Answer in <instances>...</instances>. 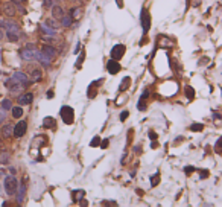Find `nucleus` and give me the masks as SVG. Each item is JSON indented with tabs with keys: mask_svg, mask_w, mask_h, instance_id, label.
I'll list each match as a JSON object with an SVG mask.
<instances>
[{
	"mask_svg": "<svg viewBox=\"0 0 222 207\" xmlns=\"http://www.w3.org/2000/svg\"><path fill=\"white\" fill-rule=\"evenodd\" d=\"M18 189V181L14 175H6L5 177V181H3V190L8 197H14L15 192Z\"/></svg>",
	"mask_w": 222,
	"mask_h": 207,
	"instance_id": "1",
	"label": "nucleus"
},
{
	"mask_svg": "<svg viewBox=\"0 0 222 207\" xmlns=\"http://www.w3.org/2000/svg\"><path fill=\"white\" fill-rule=\"evenodd\" d=\"M35 52H37L35 44L28 43V44L20 50V58H21L23 61H26V63H32V61L35 59Z\"/></svg>",
	"mask_w": 222,
	"mask_h": 207,
	"instance_id": "2",
	"label": "nucleus"
},
{
	"mask_svg": "<svg viewBox=\"0 0 222 207\" xmlns=\"http://www.w3.org/2000/svg\"><path fill=\"white\" fill-rule=\"evenodd\" d=\"M59 114H61V119H62V122H64V124L72 125L73 122H75V111H73V108H72V107H69V105L61 107Z\"/></svg>",
	"mask_w": 222,
	"mask_h": 207,
	"instance_id": "3",
	"label": "nucleus"
},
{
	"mask_svg": "<svg viewBox=\"0 0 222 207\" xmlns=\"http://www.w3.org/2000/svg\"><path fill=\"white\" fill-rule=\"evenodd\" d=\"M2 12H3L8 18L15 17V14H17L15 3H12V2H3V3H2Z\"/></svg>",
	"mask_w": 222,
	"mask_h": 207,
	"instance_id": "4",
	"label": "nucleus"
},
{
	"mask_svg": "<svg viewBox=\"0 0 222 207\" xmlns=\"http://www.w3.org/2000/svg\"><path fill=\"white\" fill-rule=\"evenodd\" d=\"M140 21H141V28H143V34L146 35L151 29V14L143 8L141 9V17H140Z\"/></svg>",
	"mask_w": 222,
	"mask_h": 207,
	"instance_id": "5",
	"label": "nucleus"
},
{
	"mask_svg": "<svg viewBox=\"0 0 222 207\" xmlns=\"http://www.w3.org/2000/svg\"><path fill=\"white\" fill-rule=\"evenodd\" d=\"M29 79H31V82H40L41 79H43V72H41V69H38L37 66H31L29 67Z\"/></svg>",
	"mask_w": 222,
	"mask_h": 207,
	"instance_id": "6",
	"label": "nucleus"
},
{
	"mask_svg": "<svg viewBox=\"0 0 222 207\" xmlns=\"http://www.w3.org/2000/svg\"><path fill=\"white\" fill-rule=\"evenodd\" d=\"M28 131V122L26 121H20L17 125H14V137L21 139Z\"/></svg>",
	"mask_w": 222,
	"mask_h": 207,
	"instance_id": "7",
	"label": "nucleus"
},
{
	"mask_svg": "<svg viewBox=\"0 0 222 207\" xmlns=\"http://www.w3.org/2000/svg\"><path fill=\"white\" fill-rule=\"evenodd\" d=\"M35 59H37L43 67H50V66H52V61H53L52 58H49V56L46 55L44 52H41V50H38V49H37V52H35Z\"/></svg>",
	"mask_w": 222,
	"mask_h": 207,
	"instance_id": "8",
	"label": "nucleus"
},
{
	"mask_svg": "<svg viewBox=\"0 0 222 207\" xmlns=\"http://www.w3.org/2000/svg\"><path fill=\"white\" fill-rule=\"evenodd\" d=\"M12 79H14L15 82L23 84L24 87H28V85L31 84V79H29V76H28L24 72H14V73H12Z\"/></svg>",
	"mask_w": 222,
	"mask_h": 207,
	"instance_id": "9",
	"label": "nucleus"
},
{
	"mask_svg": "<svg viewBox=\"0 0 222 207\" xmlns=\"http://www.w3.org/2000/svg\"><path fill=\"white\" fill-rule=\"evenodd\" d=\"M3 28L8 31V32H15V34H20V25L17 21H14L12 18H8L3 21Z\"/></svg>",
	"mask_w": 222,
	"mask_h": 207,
	"instance_id": "10",
	"label": "nucleus"
},
{
	"mask_svg": "<svg viewBox=\"0 0 222 207\" xmlns=\"http://www.w3.org/2000/svg\"><path fill=\"white\" fill-rule=\"evenodd\" d=\"M15 197H17V204H23L24 197H26V181H21L18 184V189L15 192Z\"/></svg>",
	"mask_w": 222,
	"mask_h": 207,
	"instance_id": "11",
	"label": "nucleus"
},
{
	"mask_svg": "<svg viewBox=\"0 0 222 207\" xmlns=\"http://www.w3.org/2000/svg\"><path fill=\"white\" fill-rule=\"evenodd\" d=\"M125 50H126V49H125V46H123V44H116V46L111 49V58L119 61V59L123 56Z\"/></svg>",
	"mask_w": 222,
	"mask_h": 207,
	"instance_id": "12",
	"label": "nucleus"
},
{
	"mask_svg": "<svg viewBox=\"0 0 222 207\" xmlns=\"http://www.w3.org/2000/svg\"><path fill=\"white\" fill-rule=\"evenodd\" d=\"M120 69H122V66L119 64V61L117 59H110L108 63H107V70H108V73H111V75H116V73H119L120 72Z\"/></svg>",
	"mask_w": 222,
	"mask_h": 207,
	"instance_id": "13",
	"label": "nucleus"
},
{
	"mask_svg": "<svg viewBox=\"0 0 222 207\" xmlns=\"http://www.w3.org/2000/svg\"><path fill=\"white\" fill-rule=\"evenodd\" d=\"M32 101H34V93H23V94H20L18 98H17V102H18V105H31L32 104Z\"/></svg>",
	"mask_w": 222,
	"mask_h": 207,
	"instance_id": "14",
	"label": "nucleus"
},
{
	"mask_svg": "<svg viewBox=\"0 0 222 207\" xmlns=\"http://www.w3.org/2000/svg\"><path fill=\"white\" fill-rule=\"evenodd\" d=\"M0 134H2V137H3L5 140L11 139V137L14 136V125L5 124L3 126H2V129H0Z\"/></svg>",
	"mask_w": 222,
	"mask_h": 207,
	"instance_id": "15",
	"label": "nucleus"
},
{
	"mask_svg": "<svg viewBox=\"0 0 222 207\" xmlns=\"http://www.w3.org/2000/svg\"><path fill=\"white\" fill-rule=\"evenodd\" d=\"M41 52H44L46 55H47L49 58H52V59H55L56 55H58V50H56L52 44H44V46L41 47Z\"/></svg>",
	"mask_w": 222,
	"mask_h": 207,
	"instance_id": "16",
	"label": "nucleus"
},
{
	"mask_svg": "<svg viewBox=\"0 0 222 207\" xmlns=\"http://www.w3.org/2000/svg\"><path fill=\"white\" fill-rule=\"evenodd\" d=\"M149 98V91L148 90H145L143 91V94L140 96V99H138V104H137V110H140V111H145L146 110V99Z\"/></svg>",
	"mask_w": 222,
	"mask_h": 207,
	"instance_id": "17",
	"label": "nucleus"
},
{
	"mask_svg": "<svg viewBox=\"0 0 222 207\" xmlns=\"http://www.w3.org/2000/svg\"><path fill=\"white\" fill-rule=\"evenodd\" d=\"M102 82H103V78H100V79H97V81H94V82L90 84L87 96H88V98H94V96H96V93H97V90H96V88H97V87H99Z\"/></svg>",
	"mask_w": 222,
	"mask_h": 207,
	"instance_id": "18",
	"label": "nucleus"
},
{
	"mask_svg": "<svg viewBox=\"0 0 222 207\" xmlns=\"http://www.w3.org/2000/svg\"><path fill=\"white\" fill-rule=\"evenodd\" d=\"M40 31H41L43 35H49V37H55V35H56V29L47 26L46 23H41V25H40Z\"/></svg>",
	"mask_w": 222,
	"mask_h": 207,
	"instance_id": "19",
	"label": "nucleus"
},
{
	"mask_svg": "<svg viewBox=\"0 0 222 207\" xmlns=\"http://www.w3.org/2000/svg\"><path fill=\"white\" fill-rule=\"evenodd\" d=\"M59 23H61L62 28H72V26H73V18H72L70 14H64V15L59 18Z\"/></svg>",
	"mask_w": 222,
	"mask_h": 207,
	"instance_id": "20",
	"label": "nucleus"
},
{
	"mask_svg": "<svg viewBox=\"0 0 222 207\" xmlns=\"http://www.w3.org/2000/svg\"><path fill=\"white\" fill-rule=\"evenodd\" d=\"M64 14H66V12H64L62 6H59V5H53V6H52V17H53V18L59 20Z\"/></svg>",
	"mask_w": 222,
	"mask_h": 207,
	"instance_id": "21",
	"label": "nucleus"
},
{
	"mask_svg": "<svg viewBox=\"0 0 222 207\" xmlns=\"http://www.w3.org/2000/svg\"><path fill=\"white\" fill-rule=\"evenodd\" d=\"M23 114H24V111H23L21 105H17V107H12V108H11V116H12L14 119H20Z\"/></svg>",
	"mask_w": 222,
	"mask_h": 207,
	"instance_id": "22",
	"label": "nucleus"
},
{
	"mask_svg": "<svg viewBox=\"0 0 222 207\" xmlns=\"http://www.w3.org/2000/svg\"><path fill=\"white\" fill-rule=\"evenodd\" d=\"M158 44H160V47H174L175 46V43L172 41V40H169L167 37H158Z\"/></svg>",
	"mask_w": 222,
	"mask_h": 207,
	"instance_id": "23",
	"label": "nucleus"
},
{
	"mask_svg": "<svg viewBox=\"0 0 222 207\" xmlns=\"http://www.w3.org/2000/svg\"><path fill=\"white\" fill-rule=\"evenodd\" d=\"M43 126L47 128V129H52V128H55L56 126V121L53 119V117H50V116H47L43 119Z\"/></svg>",
	"mask_w": 222,
	"mask_h": 207,
	"instance_id": "24",
	"label": "nucleus"
},
{
	"mask_svg": "<svg viewBox=\"0 0 222 207\" xmlns=\"http://www.w3.org/2000/svg\"><path fill=\"white\" fill-rule=\"evenodd\" d=\"M70 15H72L73 20H79L81 15H82V8H78V6L72 8V9H70Z\"/></svg>",
	"mask_w": 222,
	"mask_h": 207,
	"instance_id": "25",
	"label": "nucleus"
},
{
	"mask_svg": "<svg viewBox=\"0 0 222 207\" xmlns=\"http://www.w3.org/2000/svg\"><path fill=\"white\" fill-rule=\"evenodd\" d=\"M5 37L9 43H18V40H20V34H15V32H8L6 31Z\"/></svg>",
	"mask_w": 222,
	"mask_h": 207,
	"instance_id": "26",
	"label": "nucleus"
},
{
	"mask_svg": "<svg viewBox=\"0 0 222 207\" xmlns=\"http://www.w3.org/2000/svg\"><path fill=\"white\" fill-rule=\"evenodd\" d=\"M130 84H131V78H130V76L123 78V79H122V82H120V85H119V91H120V93H123L125 90H128Z\"/></svg>",
	"mask_w": 222,
	"mask_h": 207,
	"instance_id": "27",
	"label": "nucleus"
},
{
	"mask_svg": "<svg viewBox=\"0 0 222 207\" xmlns=\"http://www.w3.org/2000/svg\"><path fill=\"white\" fill-rule=\"evenodd\" d=\"M44 23L47 25V26L53 28V29H59V28H61V23H59V21L56 20V18H53V17H52V18H47Z\"/></svg>",
	"mask_w": 222,
	"mask_h": 207,
	"instance_id": "28",
	"label": "nucleus"
},
{
	"mask_svg": "<svg viewBox=\"0 0 222 207\" xmlns=\"http://www.w3.org/2000/svg\"><path fill=\"white\" fill-rule=\"evenodd\" d=\"M0 107H2V108H5L6 111H11V108H12V102H11V99L5 98V99L0 102Z\"/></svg>",
	"mask_w": 222,
	"mask_h": 207,
	"instance_id": "29",
	"label": "nucleus"
},
{
	"mask_svg": "<svg viewBox=\"0 0 222 207\" xmlns=\"http://www.w3.org/2000/svg\"><path fill=\"white\" fill-rule=\"evenodd\" d=\"M184 90H186L184 93H186L187 99H189V101H193V99H195V90H193V88H192L190 85H187V87H186Z\"/></svg>",
	"mask_w": 222,
	"mask_h": 207,
	"instance_id": "30",
	"label": "nucleus"
},
{
	"mask_svg": "<svg viewBox=\"0 0 222 207\" xmlns=\"http://www.w3.org/2000/svg\"><path fill=\"white\" fill-rule=\"evenodd\" d=\"M0 163H3V165H8L9 163V152L8 151H3L0 154Z\"/></svg>",
	"mask_w": 222,
	"mask_h": 207,
	"instance_id": "31",
	"label": "nucleus"
},
{
	"mask_svg": "<svg viewBox=\"0 0 222 207\" xmlns=\"http://www.w3.org/2000/svg\"><path fill=\"white\" fill-rule=\"evenodd\" d=\"M158 184H160V174H154V175L151 177V186L155 187V186H158Z\"/></svg>",
	"mask_w": 222,
	"mask_h": 207,
	"instance_id": "32",
	"label": "nucleus"
},
{
	"mask_svg": "<svg viewBox=\"0 0 222 207\" xmlns=\"http://www.w3.org/2000/svg\"><path fill=\"white\" fill-rule=\"evenodd\" d=\"M84 195H85V192L84 190H73V201H79V200H82L84 198Z\"/></svg>",
	"mask_w": 222,
	"mask_h": 207,
	"instance_id": "33",
	"label": "nucleus"
},
{
	"mask_svg": "<svg viewBox=\"0 0 222 207\" xmlns=\"http://www.w3.org/2000/svg\"><path fill=\"white\" fill-rule=\"evenodd\" d=\"M84 59H85V52H81L79 53V58H78V61H76V69H81L82 67V63H84Z\"/></svg>",
	"mask_w": 222,
	"mask_h": 207,
	"instance_id": "34",
	"label": "nucleus"
},
{
	"mask_svg": "<svg viewBox=\"0 0 222 207\" xmlns=\"http://www.w3.org/2000/svg\"><path fill=\"white\" fill-rule=\"evenodd\" d=\"M189 129L193 131V132H198V131H202V129H204V125L202 124H192Z\"/></svg>",
	"mask_w": 222,
	"mask_h": 207,
	"instance_id": "35",
	"label": "nucleus"
},
{
	"mask_svg": "<svg viewBox=\"0 0 222 207\" xmlns=\"http://www.w3.org/2000/svg\"><path fill=\"white\" fill-rule=\"evenodd\" d=\"M215 152H216V154H222V137L218 139V142H216V145H215Z\"/></svg>",
	"mask_w": 222,
	"mask_h": 207,
	"instance_id": "36",
	"label": "nucleus"
},
{
	"mask_svg": "<svg viewBox=\"0 0 222 207\" xmlns=\"http://www.w3.org/2000/svg\"><path fill=\"white\" fill-rule=\"evenodd\" d=\"M99 145H100V137H99V136H96V137L90 142V146H93V148H94V146H99Z\"/></svg>",
	"mask_w": 222,
	"mask_h": 207,
	"instance_id": "37",
	"label": "nucleus"
},
{
	"mask_svg": "<svg viewBox=\"0 0 222 207\" xmlns=\"http://www.w3.org/2000/svg\"><path fill=\"white\" fill-rule=\"evenodd\" d=\"M6 116H8V114H6V110L0 107V124H3V122L6 121Z\"/></svg>",
	"mask_w": 222,
	"mask_h": 207,
	"instance_id": "38",
	"label": "nucleus"
},
{
	"mask_svg": "<svg viewBox=\"0 0 222 207\" xmlns=\"http://www.w3.org/2000/svg\"><path fill=\"white\" fill-rule=\"evenodd\" d=\"M128 116H130V111H128V110H123V111L120 113V122H125V121L128 119Z\"/></svg>",
	"mask_w": 222,
	"mask_h": 207,
	"instance_id": "39",
	"label": "nucleus"
},
{
	"mask_svg": "<svg viewBox=\"0 0 222 207\" xmlns=\"http://www.w3.org/2000/svg\"><path fill=\"white\" fill-rule=\"evenodd\" d=\"M213 119H215V124L216 125L222 124V116H219V113H213Z\"/></svg>",
	"mask_w": 222,
	"mask_h": 207,
	"instance_id": "40",
	"label": "nucleus"
},
{
	"mask_svg": "<svg viewBox=\"0 0 222 207\" xmlns=\"http://www.w3.org/2000/svg\"><path fill=\"white\" fill-rule=\"evenodd\" d=\"M43 6H44L46 9H52V6H53V0H43Z\"/></svg>",
	"mask_w": 222,
	"mask_h": 207,
	"instance_id": "41",
	"label": "nucleus"
},
{
	"mask_svg": "<svg viewBox=\"0 0 222 207\" xmlns=\"http://www.w3.org/2000/svg\"><path fill=\"white\" fill-rule=\"evenodd\" d=\"M108 145H110V140H108V139H105L103 142H100V145H99V146H100L102 149H105V148H108Z\"/></svg>",
	"mask_w": 222,
	"mask_h": 207,
	"instance_id": "42",
	"label": "nucleus"
},
{
	"mask_svg": "<svg viewBox=\"0 0 222 207\" xmlns=\"http://www.w3.org/2000/svg\"><path fill=\"white\" fill-rule=\"evenodd\" d=\"M184 172H186V174H192V172H195V167H192V166L184 167Z\"/></svg>",
	"mask_w": 222,
	"mask_h": 207,
	"instance_id": "43",
	"label": "nucleus"
},
{
	"mask_svg": "<svg viewBox=\"0 0 222 207\" xmlns=\"http://www.w3.org/2000/svg\"><path fill=\"white\" fill-rule=\"evenodd\" d=\"M46 96H47V99H52V98L55 96V93H53V90H49V91L46 93Z\"/></svg>",
	"mask_w": 222,
	"mask_h": 207,
	"instance_id": "44",
	"label": "nucleus"
},
{
	"mask_svg": "<svg viewBox=\"0 0 222 207\" xmlns=\"http://www.w3.org/2000/svg\"><path fill=\"white\" fill-rule=\"evenodd\" d=\"M79 50H81V43H78V44H76V47H75V53L78 55V52H79Z\"/></svg>",
	"mask_w": 222,
	"mask_h": 207,
	"instance_id": "45",
	"label": "nucleus"
},
{
	"mask_svg": "<svg viewBox=\"0 0 222 207\" xmlns=\"http://www.w3.org/2000/svg\"><path fill=\"white\" fill-rule=\"evenodd\" d=\"M149 137H152V140H157V134H155L154 131H151V132H149Z\"/></svg>",
	"mask_w": 222,
	"mask_h": 207,
	"instance_id": "46",
	"label": "nucleus"
},
{
	"mask_svg": "<svg viewBox=\"0 0 222 207\" xmlns=\"http://www.w3.org/2000/svg\"><path fill=\"white\" fill-rule=\"evenodd\" d=\"M116 3H117L119 8H123V0H116Z\"/></svg>",
	"mask_w": 222,
	"mask_h": 207,
	"instance_id": "47",
	"label": "nucleus"
},
{
	"mask_svg": "<svg viewBox=\"0 0 222 207\" xmlns=\"http://www.w3.org/2000/svg\"><path fill=\"white\" fill-rule=\"evenodd\" d=\"M5 38V32H3V29H2V26H0V41Z\"/></svg>",
	"mask_w": 222,
	"mask_h": 207,
	"instance_id": "48",
	"label": "nucleus"
},
{
	"mask_svg": "<svg viewBox=\"0 0 222 207\" xmlns=\"http://www.w3.org/2000/svg\"><path fill=\"white\" fill-rule=\"evenodd\" d=\"M9 172L11 174H15V167H9Z\"/></svg>",
	"mask_w": 222,
	"mask_h": 207,
	"instance_id": "49",
	"label": "nucleus"
},
{
	"mask_svg": "<svg viewBox=\"0 0 222 207\" xmlns=\"http://www.w3.org/2000/svg\"><path fill=\"white\" fill-rule=\"evenodd\" d=\"M2 177H3V172H2V171H0V178H2Z\"/></svg>",
	"mask_w": 222,
	"mask_h": 207,
	"instance_id": "50",
	"label": "nucleus"
},
{
	"mask_svg": "<svg viewBox=\"0 0 222 207\" xmlns=\"http://www.w3.org/2000/svg\"><path fill=\"white\" fill-rule=\"evenodd\" d=\"M15 2H26V0H15Z\"/></svg>",
	"mask_w": 222,
	"mask_h": 207,
	"instance_id": "51",
	"label": "nucleus"
},
{
	"mask_svg": "<svg viewBox=\"0 0 222 207\" xmlns=\"http://www.w3.org/2000/svg\"><path fill=\"white\" fill-rule=\"evenodd\" d=\"M0 75H2V72H0Z\"/></svg>",
	"mask_w": 222,
	"mask_h": 207,
	"instance_id": "52",
	"label": "nucleus"
},
{
	"mask_svg": "<svg viewBox=\"0 0 222 207\" xmlns=\"http://www.w3.org/2000/svg\"><path fill=\"white\" fill-rule=\"evenodd\" d=\"M0 12H2V9H0Z\"/></svg>",
	"mask_w": 222,
	"mask_h": 207,
	"instance_id": "53",
	"label": "nucleus"
}]
</instances>
